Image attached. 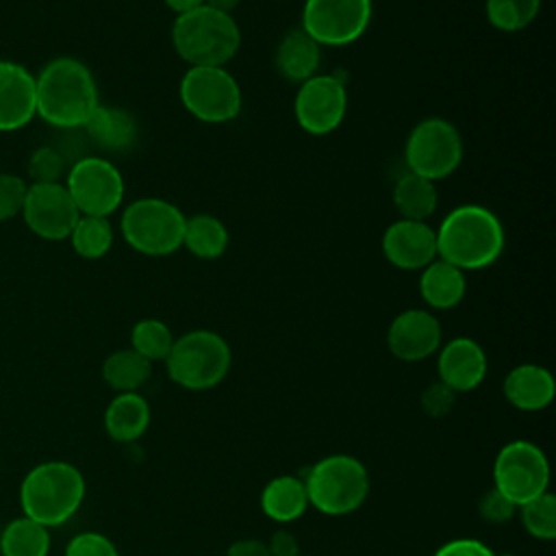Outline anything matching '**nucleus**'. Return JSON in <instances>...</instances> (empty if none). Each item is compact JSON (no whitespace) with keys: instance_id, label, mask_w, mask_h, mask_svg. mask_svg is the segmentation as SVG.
Returning <instances> with one entry per match:
<instances>
[{"instance_id":"obj_11","label":"nucleus","mask_w":556,"mask_h":556,"mask_svg":"<svg viewBox=\"0 0 556 556\" xmlns=\"http://www.w3.org/2000/svg\"><path fill=\"white\" fill-rule=\"evenodd\" d=\"M549 484V463L530 441L506 443L493 463V486L517 508L543 495Z\"/></svg>"},{"instance_id":"obj_1","label":"nucleus","mask_w":556,"mask_h":556,"mask_svg":"<svg viewBox=\"0 0 556 556\" xmlns=\"http://www.w3.org/2000/svg\"><path fill=\"white\" fill-rule=\"evenodd\" d=\"M37 115L54 128L76 130L100 106L91 70L74 56H56L35 76Z\"/></svg>"},{"instance_id":"obj_2","label":"nucleus","mask_w":556,"mask_h":556,"mask_svg":"<svg viewBox=\"0 0 556 556\" xmlns=\"http://www.w3.org/2000/svg\"><path fill=\"white\" fill-rule=\"evenodd\" d=\"M506 245L500 217L480 204H460L437 228V256L460 271L493 265Z\"/></svg>"},{"instance_id":"obj_23","label":"nucleus","mask_w":556,"mask_h":556,"mask_svg":"<svg viewBox=\"0 0 556 556\" xmlns=\"http://www.w3.org/2000/svg\"><path fill=\"white\" fill-rule=\"evenodd\" d=\"M150 426V406L135 393H119L104 410V428L113 441H137Z\"/></svg>"},{"instance_id":"obj_14","label":"nucleus","mask_w":556,"mask_h":556,"mask_svg":"<svg viewBox=\"0 0 556 556\" xmlns=\"http://www.w3.org/2000/svg\"><path fill=\"white\" fill-rule=\"evenodd\" d=\"M20 215L28 230L46 241L67 239L80 217L63 182H28Z\"/></svg>"},{"instance_id":"obj_21","label":"nucleus","mask_w":556,"mask_h":556,"mask_svg":"<svg viewBox=\"0 0 556 556\" xmlns=\"http://www.w3.org/2000/svg\"><path fill=\"white\" fill-rule=\"evenodd\" d=\"M319 61H321V46L313 37H308L302 28L289 30L280 39L274 56L278 74L293 85H302L304 80L313 78L319 70Z\"/></svg>"},{"instance_id":"obj_25","label":"nucleus","mask_w":556,"mask_h":556,"mask_svg":"<svg viewBox=\"0 0 556 556\" xmlns=\"http://www.w3.org/2000/svg\"><path fill=\"white\" fill-rule=\"evenodd\" d=\"M391 200L402 219L428 222V217L437 211L439 191L432 180L404 172L393 185Z\"/></svg>"},{"instance_id":"obj_8","label":"nucleus","mask_w":556,"mask_h":556,"mask_svg":"<svg viewBox=\"0 0 556 556\" xmlns=\"http://www.w3.org/2000/svg\"><path fill=\"white\" fill-rule=\"evenodd\" d=\"M463 161L458 128L443 117H426L413 126L404 146L406 172L432 182L452 176Z\"/></svg>"},{"instance_id":"obj_32","label":"nucleus","mask_w":556,"mask_h":556,"mask_svg":"<svg viewBox=\"0 0 556 556\" xmlns=\"http://www.w3.org/2000/svg\"><path fill=\"white\" fill-rule=\"evenodd\" d=\"M521 508V523L528 534L541 541L556 539V497L545 491L543 495L530 500Z\"/></svg>"},{"instance_id":"obj_26","label":"nucleus","mask_w":556,"mask_h":556,"mask_svg":"<svg viewBox=\"0 0 556 556\" xmlns=\"http://www.w3.org/2000/svg\"><path fill=\"white\" fill-rule=\"evenodd\" d=\"M230 235L226 224L208 213H198L187 217L182 248H187L193 256L202 261L219 258L228 248Z\"/></svg>"},{"instance_id":"obj_7","label":"nucleus","mask_w":556,"mask_h":556,"mask_svg":"<svg viewBox=\"0 0 556 556\" xmlns=\"http://www.w3.org/2000/svg\"><path fill=\"white\" fill-rule=\"evenodd\" d=\"M187 217L163 198L132 200L119 219L124 241L143 256H169L182 248Z\"/></svg>"},{"instance_id":"obj_27","label":"nucleus","mask_w":556,"mask_h":556,"mask_svg":"<svg viewBox=\"0 0 556 556\" xmlns=\"http://www.w3.org/2000/svg\"><path fill=\"white\" fill-rule=\"evenodd\" d=\"M152 376V363L137 354L132 348L109 354L102 363L104 382L119 393H135Z\"/></svg>"},{"instance_id":"obj_17","label":"nucleus","mask_w":556,"mask_h":556,"mask_svg":"<svg viewBox=\"0 0 556 556\" xmlns=\"http://www.w3.org/2000/svg\"><path fill=\"white\" fill-rule=\"evenodd\" d=\"M35 115V76L24 65L0 59V132L20 130Z\"/></svg>"},{"instance_id":"obj_28","label":"nucleus","mask_w":556,"mask_h":556,"mask_svg":"<svg viewBox=\"0 0 556 556\" xmlns=\"http://www.w3.org/2000/svg\"><path fill=\"white\" fill-rule=\"evenodd\" d=\"M50 534L48 528L28 519H13L0 534V554L2 556H48Z\"/></svg>"},{"instance_id":"obj_20","label":"nucleus","mask_w":556,"mask_h":556,"mask_svg":"<svg viewBox=\"0 0 556 556\" xmlns=\"http://www.w3.org/2000/svg\"><path fill=\"white\" fill-rule=\"evenodd\" d=\"M83 128L98 148L117 154L130 150L139 137V126L132 113L111 104H100Z\"/></svg>"},{"instance_id":"obj_29","label":"nucleus","mask_w":556,"mask_h":556,"mask_svg":"<svg viewBox=\"0 0 556 556\" xmlns=\"http://www.w3.org/2000/svg\"><path fill=\"white\" fill-rule=\"evenodd\" d=\"M67 239L80 258L98 261L106 256L113 245V226L109 217L80 215Z\"/></svg>"},{"instance_id":"obj_5","label":"nucleus","mask_w":556,"mask_h":556,"mask_svg":"<svg viewBox=\"0 0 556 556\" xmlns=\"http://www.w3.org/2000/svg\"><path fill=\"white\" fill-rule=\"evenodd\" d=\"M232 363L230 345L213 330H191L174 339L165 358L167 376L182 389L206 391L217 387Z\"/></svg>"},{"instance_id":"obj_42","label":"nucleus","mask_w":556,"mask_h":556,"mask_svg":"<svg viewBox=\"0 0 556 556\" xmlns=\"http://www.w3.org/2000/svg\"><path fill=\"white\" fill-rule=\"evenodd\" d=\"M241 0H204L206 7L211 9H217V11H224V13H232L237 7H239Z\"/></svg>"},{"instance_id":"obj_13","label":"nucleus","mask_w":556,"mask_h":556,"mask_svg":"<svg viewBox=\"0 0 556 556\" xmlns=\"http://www.w3.org/2000/svg\"><path fill=\"white\" fill-rule=\"evenodd\" d=\"M293 113L304 132L313 137L330 135L343 124L348 113L345 83L332 74H315L298 85Z\"/></svg>"},{"instance_id":"obj_19","label":"nucleus","mask_w":556,"mask_h":556,"mask_svg":"<svg viewBox=\"0 0 556 556\" xmlns=\"http://www.w3.org/2000/svg\"><path fill=\"white\" fill-rule=\"evenodd\" d=\"M556 393L554 376L534 363L513 367L504 378V397L519 410H541Z\"/></svg>"},{"instance_id":"obj_10","label":"nucleus","mask_w":556,"mask_h":556,"mask_svg":"<svg viewBox=\"0 0 556 556\" xmlns=\"http://www.w3.org/2000/svg\"><path fill=\"white\" fill-rule=\"evenodd\" d=\"M65 189L80 215L109 217L124 200L126 187L122 172L102 156H80L65 174Z\"/></svg>"},{"instance_id":"obj_15","label":"nucleus","mask_w":556,"mask_h":556,"mask_svg":"<svg viewBox=\"0 0 556 556\" xmlns=\"http://www.w3.org/2000/svg\"><path fill=\"white\" fill-rule=\"evenodd\" d=\"M384 258L404 271H421L437 258V230L428 222L395 219L382 232Z\"/></svg>"},{"instance_id":"obj_3","label":"nucleus","mask_w":556,"mask_h":556,"mask_svg":"<svg viewBox=\"0 0 556 556\" xmlns=\"http://www.w3.org/2000/svg\"><path fill=\"white\" fill-rule=\"evenodd\" d=\"M172 46L189 67H226L239 52L241 30L232 13L202 4L176 15Z\"/></svg>"},{"instance_id":"obj_16","label":"nucleus","mask_w":556,"mask_h":556,"mask_svg":"<svg viewBox=\"0 0 556 556\" xmlns=\"http://www.w3.org/2000/svg\"><path fill=\"white\" fill-rule=\"evenodd\" d=\"M387 345L404 363L424 361L441 348V324L430 311L406 308L389 324Z\"/></svg>"},{"instance_id":"obj_39","label":"nucleus","mask_w":556,"mask_h":556,"mask_svg":"<svg viewBox=\"0 0 556 556\" xmlns=\"http://www.w3.org/2000/svg\"><path fill=\"white\" fill-rule=\"evenodd\" d=\"M267 549L271 556H300V545L295 541V536L287 530H278L271 534Z\"/></svg>"},{"instance_id":"obj_18","label":"nucleus","mask_w":556,"mask_h":556,"mask_svg":"<svg viewBox=\"0 0 556 556\" xmlns=\"http://www.w3.org/2000/svg\"><path fill=\"white\" fill-rule=\"evenodd\" d=\"M437 371L439 380L454 393L473 391L486 376V354L478 341L456 337L441 348Z\"/></svg>"},{"instance_id":"obj_36","label":"nucleus","mask_w":556,"mask_h":556,"mask_svg":"<svg viewBox=\"0 0 556 556\" xmlns=\"http://www.w3.org/2000/svg\"><path fill=\"white\" fill-rule=\"evenodd\" d=\"M517 506L504 497L495 486L478 500V515L489 523H506L515 517Z\"/></svg>"},{"instance_id":"obj_33","label":"nucleus","mask_w":556,"mask_h":556,"mask_svg":"<svg viewBox=\"0 0 556 556\" xmlns=\"http://www.w3.org/2000/svg\"><path fill=\"white\" fill-rule=\"evenodd\" d=\"M67 174V163L61 150L52 146H41L28 156L30 182H61Z\"/></svg>"},{"instance_id":"obj_31","label":"nucleus","mask_w":556,"mask_h":556,"mask_svg":"<svg viewBox=\"0 0 556 556\" xmlns=\"http://www.w3.org/2000/svg\"><path fill=\"white\" fill-rule=\"evenodd\" d=\"M172 345H174V334L169 326L161 319H154V317L139 319L130 330V348L143 358H148L150 363L165 361Z\"/></svg>"},{"instance_id":"obj_35","label":"nucleus","mask_w":556,"mask_h":556,"mask_svg":"<svg viewBox=\"0 0 556 556\" xmlns=\"http://www.w3.org/2000/svg\"><path fill=\"white\" fill-rule=\"evenodd\" d=\"M65 556H119V552L104 534L80 532L67 543Z\"/></svg>"},{"instance_id":"obj_41","label":"nucleus","mask_w":556,"mask_h":556,"mask_svg":"<svg viewBox=\"0 0 556 556\" xmlns=\"http://www.w3.org/2000/svg\"><path fill=\"white\" fill-rule=\"evenodd\" d=\"M163 2H165L167 9L174 11L176 15L187 13V11H193V9H198V7L204 4V0H163Z\"/></svg>"},{"instance_id":"obj_6","label":"nucleus","mask_w":556,"mask_h":556,"mask_svg":"<svg viewBox=\"0 0 556 556\" xmlns=\"http://www.w3.org/2000/svg\"><path fill=\"white\" fill-rule=\"evenodd\" d=\"M304 486L313 508L330 517H341L365 504L369 493V473L358 458L332 454L308 469Z\"/></svg>"},{"instance_id":"obj_34","label":"nucleus","mask_w":556,"mask_h":556,"mask_svg":"<svg viewBox=\"0 0 556 556\" xmlns=\"http://www.w3.org/2000/svg\"><path fill=\"white\" fill-rule=\"evenodd\" d=\"M28 182L9 172H0V222H9L22 213Z\"/></svg>"},{"instance_id":"obj_12","label":"nucleus","mask_w":556,"mask_h":556,"mask_svg":"<svg viewBox=\"0 0 556 556\" xmlns=\"http://www.w3.org/2000/svg\"><path fill=\"white\" fill-rule=\"evenodd\" d=\"M371 11V0H306L300 28L319 46L341 48L365 35Z\"/></svg>"},{"instance_id":"obj_37","label":"nucleus","mask_w":556,"mask_h":556,"mask_svg":"<svg viewBox=\"0 0 556 556\" xmlns=\"http://www.w3.org/2000/svg\"><path fill=\"white\" fill-rule=\"evenodd\" d=\"M454 391L450 387H445L441 380L432 382L424 389L421 393V406L430 417H443L452 410L454 406Z\"/></svg>"},{"instance_id":"obj_9","label":"nucleus","mask_w":556,"mask_h":556,"mask_svg":"<svg viewBox=\"0 0 556 556\" xmlns=\"http://www.w3.org/2000/svg\"><path fill=\"white\" fill-rule=\"evenodd\" d=\"M178 93L187 113L204 124H226L241 113V87L226 67H189Z\"/></svg>"},{"instance_id":"obj_22","label":"nucleus","mask_w":556,"mask_h":556,"mask_svg":"<svg viewBox=\"0 0 556 556\" xmlns=\"http://www.w3.org/2000/svg\"><path fill=\"white\" fill-rule=\"evenodd\" d=\"M465 271L439 256L419 271V295L434 311H450L458 306L465 298Z\"/></svg>"},{"instance_id":"obj_4","label":"nucleus","mask_w":556,"mask_h":556,"mask_svg":"<svg viewBox=\"0 0 556 556\" xmlns=\"http://www.w3.org/2000/svg\"><path fill=\"white\" fill-rule=\"evenodd\" d=\"M85 478L63 460H48L33 467L20 486L24 517L52 528L65 523L83 504Z\"/></svg>"},{"instance_id":"obj_24","label":"nucleus","mask_w":556,"mask_h":556,"mask_svg":"<svg viewBox=\"0 0 556 556\" xmlns=\"http://www.w3.org/2000/svg\"><path fill=\"white\" fill-rule=\"evenodd\" d=\"M306 508H308V495L302 478L278 476L263 486L261 510L269 519L278 523H289L300 519Z\"/></svg>"},{"instance_id":"obj_30","label":"nucleus","mask_w":556,"mask_h":556,"mask_svg":"<svg viewBox=\"0 0 556 556\" xmlns=\"http://www.w3.org/2000/svg\"><path fill=\"white\" fill-rule=\"evenodd\" d=\"M541 11V0H486L484 13L489 24L502 33L528 28Z\"/></svg>"},{"instance_id":"obj_40","label":"nucleus","mask_w":556,"mask_h":556,"mask_svg":"<svg viewBox=\"0 0 556 556\" xmlns=\"http://www.w3.org/2000/svg\"><path fill=\"white\" fill-rule=\"evenodd\" d=\"M226 556H271L267 549V543L258 539H239L228 549Z\"/></svg>"},{"instance_id":"obj_43","label":"nucleus","mask_w":556,"mask_h":556,"mask_svg":"<svg viewBox=\"0 0 556 556\" xmlns=\"http://www.w3.org/2000/svg\"><path fill=\"white\" fill-rule=\"evenodd\" d=\"M500 556H515V554H500Z\"/></svg>"},{"instance_id":"obj_38","label":"nucleus","mask_w":556,"mask_h":556,"mask_svg":"<svg viewBox=\"0 0 556 556\" xmlns=\"http://www.w3.org/2000/svg\"><path fill=\"white\" fill-rule=\"evenodd\" d=\"M434 556H495L482 541L478 539H454L441 545Z\"/></svg>"}]
</instances>
